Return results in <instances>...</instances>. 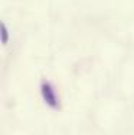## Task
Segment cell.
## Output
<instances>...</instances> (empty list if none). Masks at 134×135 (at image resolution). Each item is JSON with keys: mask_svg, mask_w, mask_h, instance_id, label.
I'll use <instances>...</instances> for the list:
<instances>
[{"mask_svg": "<svg viewBox=\"0 0 134 135\" xmlns=\"http://www.w3.org/2000/svg\"><path fill=\"white\" fill-rule=\"evenodd\" d=\"M0 29H2V43L3 45H7L9 42V32H7V27H6L4 23L0 25Z\"/></svg>", "mask_w": 134, "mask_h": 135, "instance_id": "cell-2", "label": "cell"}, {"mask_svg": "<svg viewBox=\"0 0 134 135\" xmlns=\"http://www.w3.org/2000/svg\"><path fill=\"white\" fill-rule=\"evenodd\" d=\"M40 94H42V98H43L46 105H49L53 109L59 108V101H58V96L55 94V89H53V86L48 81H43L40 83Z\"/></svg>", "mask_w": 134, "mask_h": 135, "instance_id": "cell-1", "label": "cell"}]
</instances>
